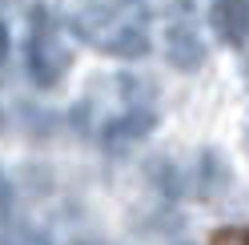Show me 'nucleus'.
Wrapping results in <instances>:
<instances>
[{"mask_svg":"<svg viewBox=\"0 0 249 245\" xmlns=\"http://www.w3.org/2000/svg\"><path fill=\"white\" fill-rule=\"evenodd\" d=\"M149 177H153V185H157L161 197H181V169L173 161H149Z\"/></svg>","mask_w":249,"mask_h":245,"instance_id":"7","label":"nucleus"},{"mask_svg":"<svg viewBox=\"0 0 249 245\" xmlns=\"http://www.w3.org/2000/svg\"><path fill=\"white\" fill-rule=\"evenodd\" d=\"M121 93H124V101L129 105H141V101H149V81H137V76H121Z\"/></svg>","mask_w":249,"mask_h":245,"instance_id":"8","label":"nucleus"},{"mask_svg":"<svg viewBox=\"0 0 249 245\" xmlns=\"http://www.w3.org/2000/svg\"><path fill=\"white\" fill-rule=\"evenodd\" d=\"M101 49L113 52V56H121V60H145L149 49H153V40H149V33H145V24L124 20V24H113V28H108V36L101 40Z\"/></svg>","mask_w":249,"mask_h":245,"instance_id":"3","label":"nucleus"},{"mask_svg":"<svg viewBox=\"0 0 249 245\" xmlns=\"http://www.w3.org/2000/svg\"><path fill=\"white\" fill-rule=\"evenodd\" d=\"M221 241H249V229H225Z\"/></svg>","mask_w":249,"mask_h":245,"instance_id":"10","label":"nucleus"},{"mask_svg":"<svg viewBox=\"0 0 249 245\" xmlns=\"http://www.w3.org/2000/svg\"><path fill=\"white\" fill-rule=\"evenodd\" d=\"M213 28L225 44L249 40V0H213Z\"/></svg>","mask_w":249,"mask_h":245,"instance_id":"4","label":"nucleus"},{"mask_svg":"<svg viewBox=\"0 0 249 245\" xmlns=\"http://www.w3.org/2000/svg\"><path fill=\"white\" fill-rule=\"evenodd\" d=\"M153 129H157V117H153L149 109H133L124 113V117H117L113 125L105 129V141H113V145H129V141H141V137H149Z\"/></svg>","mask_w":249,"mask_h":245,"instance_id":"5","label":"nucleus"},{"mask_svg":"<svg viewBox=\"0 0 249 245\" xmlns=\"http://www.w3.org/2000/svg\"><path fill=\"white\" fill-rule=\"evenodd\" d=\"M4 56H8V28L0 20V65H4Z\"/></svg>","mask_w":249,"mask_h":245,"instance_id":"11","label":"nucleus"},{"mask_svg":"<svg viewBox=\"0 0 249 245\" xmlns=\"http://www.w3.org/2000/svg\"><path fill=\"white\" fill-rule=\"evenodd\" d=\"M12 213V185H8V177L0 173V221H4Z\"/></svg>","mask_w":249,"mask_h":245,"instance_id":"9","label":"nucleus"},{"mask_svg":"<svg viewBox=\"0 0 249 245\" xmlns=\"http://www.w3.org/2000/svg\"><path fill=\"white\" fill-rule=\"evenodd\" d=\"M165 60L177 72H197L205 65V40L193 24H169L165 33Z\"/></svg>","mask_w":249,"mask_h":245,"instance_id":"2","label":"nucleus"},{"mask_svg":"<svg viewBox=\"0 0 249 245\" xmlns=\"http://www.w3.org/2000/svg\"><path fill=\"white\" fill-rule=\"evenodd\" d=\"M197 181H201V197H221V193H225L229 169H225V161H221V153H217V149H205V153H201Z\"/></svg>","mask_w":249,"mask_h":245,"instance_id":"6","label":"nucleus"},{"mask_svg":"<svg viewBox=\"0 0 249 245\" xmlns=\"http://www.w3.org/2000/svg\"><path fill=\"white\" fill-rule=\"evenodd\" d=\"M69 69V49L60 40V28L53 12L36 4L33 8V33H28V76L36 88H53Z\"/></svg>","mask_w":249,"mask_h":245,"instance_id":"1","label":"nucleus"}]
</instances>
